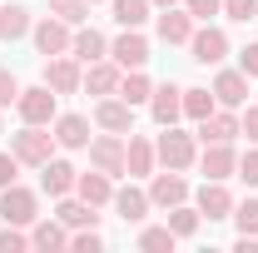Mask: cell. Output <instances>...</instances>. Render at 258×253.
Here are the masks:
<instances>
[{"label":"cell","mask_w":258,"mask_h":253,"mask_svg":"<svg viewBox=\"0 0 258 253\" xmlns=\"http://www.w3.org/2000/svg\"><path fill=\"white\" fill-rule=\"evenodd\" d=\"M10 154L20 159V164H30V169H45L55 159V134H50V124H25L20 134H10Z\"/></svg>","instance_id":"cell-1"},{"label":"cell","mask_w":258,"mask_h":253,"mask_svg":"<svg viewBox=\"0 0 258 253\" xmlns=\"http://www.w3.org/2000/svg\"><path fill=\"white\" fill-rule=\"evenodd\" d=\"M154 154H159L164 169H194V159H199V149H194V134H184L179 124H164V134L154 139Z\"/></svg>","instance_id":"cell-2"},{"label":"cell","mask_w":258,"mask_h":253,"mask_svg":"<svg viewBox=\"0 0 258 253\" xmlns=\"http://www.w3.org/2000/svg\"><path fill=\"white\" fill-rule=\"evenodd\" d=\"M15 109H20L25 124H55V114H60V95H55L50 85H35V90H20Z\"/></svg>","instance_id":"cell-3"},{"label":"cell","mask_w":258,"mask_h":253,"mask_svg":"<svg viewBox=\"0 0 258 253\" xmlns=\"http://www.w3.org/2000/svg\"><path fill=\"white\" fill-rule=\"evenodd\" d=\"M0 219L15 223V228H30L40 219V194L20 189V184H10V189H0Z\"/></svg>","instance_id":"cell-4"},{"label":"cell","mask_w":258,"mask_h":253,"mask_svg":"<svg viewBox=\"0 0 258 253\" xmlns=\"http://www.w3.org/2000/svg\"><path fill=\"white\" fill-rule=\"evenodd\" d=\"M224 55H228V35L219 30V25H194V35H189V60L194 65H224Z\"/></svg>","instance_id":"cell-5"},{"label":"cell","mask_w":258,"mask_h":253,"mask_svg":"<svg viewBox=\"0 0 258 253\" xmlns=\"http://www.w3.org/2000/svg\"><path fill=\"white\" fill-rule=\"evenodd\" d=\"M35 35V50L50 60V55H70V40H75V25H64L60 15H45L40 25H30Z\"/></svg>","instance_id":"cell-6"},{"label":"cell","mask_w":258,"mask_h":253,"mask_svg":"<svg viewBox=\"0 0 258 253\" xmlns=\"http://www.w3.org/2000/svg\"><path fill=\"white\" fill-rule=\"evenodd\" d=\"M90 169H99V174H124V134H99V139H90Z\"/></svg>","instance_id":"cell-7"},{"label":"cell","mask_w":258,"mask_h":253,"mask_svg":"<svg viewBox=\"0 0 258 253\" xmlns=\"http://www.w3.org/2000/svg\"><path fill=\"white\" fill-rule=\"evenodd\" d=\"M189 199V179L179 169H164V174H149V204L154 209H174Z\"/></svg>","instance_id":"cell-8"},{"label":"cell","mask_w":258,"mask_h":253,"mask_svg":"<svg viewBox=\"0 0 258 253\" xmlns=\"http://www.w3.org/2000/svg\"><path fill=\"white\" fill-rule=\"evenodd\" d=\"M45 85H50L55 95H75V90L85 85L80 60H75V55H50V65H45Z\"/></svg>","instance_id":"cell-9"},{"label":"cell","mask_w":258,"mask_h":253,"mask_svg":"<svg viewBox=\"0 0 258 253\" xmlns=\"http://www.w3.org/2000/svg\"><path fill=\"white\" fill-rule=\"evenodd\" d=\"M199 214L209 223H219V219H233V194H228L224 179H204V189H199V204H194Z\"/></svg>","instance_id":"cell-10"},{"label":"cell","mask_w":258,"mask_h":253,"mask_svg":"<svg viewBox=\"0 0 258 253\" xmlns=\"http://www.w3.org/2000/svg\"><path fill=\"white\" fill-rule=\"evenodd\" d=\"M95 124L109 129V134H129V129H134V104L119 99V95H104L95 104Z\"/></svg>","instance_id":"cell-11"},{"label":"cell","mask_w":258,"mask_h":253,"mask_svg":"<svg viewBox=\"0 0 258 253\" xmlns=\"http://www.w3.org/2000/svg\"><path fill=\"white\" fill-rule=\"evenodd\" d=\"M149 114H154V124H179L184 119V90L179 85H154V95H149Z\"/></svg>","instance_id":"cell-12"},{"label":"cell","mask_w":258,"mask_h":253,"mask_svg":"<svg viewBox=\"0 0 258 253\" xmlns=\"http://www.w3.org/2000/svg\"><path fill=\"white\" fill-rule=\"evenodd\" d=\"M154 164H159L154 144H149L144 134L129 129V139H124V174H129V179H144V174H154Z\"/></svg>","instance_id":"cell-13"},{"label":"cell","mask_w":258,"mask_h":253,"mask_svg":"<svg viewBox=\"0 0 258 253\" xmlns=\"http://www.w3.org/2000/svg\"><path fill=\"white\" fill-rule=\"evenodd\" d=\"M109 55H114L119 70H144V65H149V40H144L139 30H124L114 45H109Z\"/></svg>","instance_id":"cell-14"},{"label":"cell","mask_w":258,"mask_h":253,"mask_svg":"<svg viewBox=\"0 0 258 253\" xmlns=\"http://www.w3.org/2000/svg\"><path fill=\"white\" fill-rule=\"evenodd\" d=\"M119 80H124V70L114 60H90V70H85V85L80 90H90V95H119Z\"/></svg>","instance_id":"cell-15"},{"label":"cell","mask_w":258,"mask_h":253,"mask_svg":"<svg viewBox=\"0 0 258 253\" xmlns=\"http://www.w3.org/2000/svg\"><path fill=\"white\" fill-rule=\"evenodd\" d=\"M214 99H219L224 109H243V104H248V75H243V70H219Z\"/></svg>","instance_id":"cell-16"},{"label":"cell","mask_w":258,"mask_h":253,"mask_svg":"<svg viewBox=\"0 0 258 253\" xmlns=\"http://www.w3.org/2000/svg\"><path fill=\"white\" fill-rule=\"evenodd\" d=\"M243 129H238V114L233 109H214L209 119H199V139L204 144H233Z\"/></svg>","instance_id":"cell-17"},{"label":"cell","mask_w":258,"mask_h":253,"mask_svg":"<svg viewBox=\"0 0 258 253\" xmlns=\"http://www.w3.org/2000/svg\"><path fill=\"white\" fill-rule=\"evenodd\" d=\"M199 169H204V179H233V174H238V154H233V144H204Z\"/></svg>","instance_id":"cell-18"},{"label":"cell","mask_w":258,"mask_h":253,"mask_svg":"<svg viewBox=\"0 0 258 253\" xmlns=\"http://www.w3.org/2000/svg\"><path fill=\"white\" fill-rule=\"evenodd\" d=\"M194 25H199V20H194L189 10H174V5H164V15H159V25H154V30H159L164 45H189Z\"/></svg>","instance_id":"cell-19"},{"label":"cell","mask_w":258,"mask_h":253,"mask_svg":"<svg viewBox=\"0 0 258 253\" xmlns=\"http://www.w3.org/2000/svg\"><path fill=\"white\" fill-rule=\"evenodd\" d=\"M70 55L80 65H90V60H104L109 55V40L95 30V25H75V40H70Z\"/></svg>","instance_id":"cell-20"},{"label":"cell","mask_w":258,"mask_h":253,"mask_svg":"<svg viewBox=\"0 0 258 253\" xmlns=\"http://www.w3.org/2000/svg\"><path fill=\"white\" fill-rule=\"evenodd\" d=\"M55 144L60 149H90V119L85 114H55Z\"/></svg>","instance_id":"cell-21"},{"label":"cell","mask_w":258,"mask_h":253,"mask_svg":"<svg viewBox=\"0 0 258 253\" xmlns=\"http://www.w3.org/2000/svg\"><path fill=\"white\" fill-rule=\"evenodd\" d=\"M75 194H80L85 204L104 209V204H114V179H109V174H99V169H90V174H80V179H75Z\"/></svg>","instance_id":"cell-22"},{"label":"cell","mask_w":258,"mask_h":253,"mask_svg":"<svg viewBox=\"0 0 258 253\" xmlns=\"http://www.w3.org/2000/svg\"><path fill=\"white\" fill-rule=\"evenodd\" d=\"M30 248H45V253L70 248V228H64L55 214H50V219H35V223H30Z\"/></svg>","instance_id":"cell-23"},{"label":"cell","mask_w":258,"mask_h":253,"mask_svg":"<svg viewBox=\"0 0 258 253\" xmlns=\"http://www.w3.org/2000/svg\"><path fill=\"white\" fill-rule=\"evenodd\" d=\"M149 209H154V204H149V189H134V184H129V189H114V214L124 223H144Z\"/></svg>","instance_id":"cell-24"},{"label":"cell","mask_w":258,"mask_h":253,"mask_svg":"<svg viewBox=\"0 0 258 253\" xmlns=\"http://www.w3.org/2000/svg\"><path fill=\"white\" fill-rule=\"evenodd\" d=\"M75 164H64V159H50L45 164V174H40V189L50 194V199H64V194H75Z\"/></svg>","instance_id":"cell-25"},{"label":"cell","mask_w":258,"mask_h":253,"mask_svg":"<svg viewBox=\"0 0 258 253\" xmlns=\"http://www.w3.org/2000/svg\"><path fill=\"white\" fill-rule=\"evenodd\" d=\"M55 219H60L64 228H95L99 214H95V204H85V199H70V194H64L60 204H55Z\"/></svg>","instance_id":"cell-26"},{"label":"cell","mask_w":258,"mask_h":253,"mask_svg":"<svg viewBox=\"0 0 258 253\" xmlns=\"http://www.w3.org/2000/svg\"><path fill=\"white\" fill-rule=\"evenodd\" d=\"M30 35V10L25 5H0V45H15Z\"/></svg>","instance_id":"cell-27"},{"label":"cell","mask_w":258,"mask_h":253,"mask_svg":"<svg viewBox=\"0 0 258 253\" xmlns=\"http://www.w3.org/2000/svg\"><path fill=\"white\" fill-rule=\"evenodd\" d=\"M149 95H154V80H149L144 70H124V80H119V99H129V104H149Z\"/></svg>","instance_id":"cell-28"},{"label":"cell","mask_w":258,"mask_h":253,"mask_svg":"<svg viewBox=\"0 0 258 253\" xmlns=\"http://www.w3.org/2000/svg\"><path fill=\"white\" fill-rule=\"evenodd\" d=\"M109 10H114V20H119L124 30H139L154 5H149V0H109Z\"/></svg>","instance_id":"cell-29"},{"label":"cell","mask_w":258,"mask_h":253,"mask_svg":"<svg viewBox=\"0 0 258 253\" xmlns=\"http://www.w3.org/2000/svg\"><path fill=\"white\" fill-rule=\"evenodd\" d=\"M214 109H219V99H214V90H184V114H189L194 124H199V119H209Z\"/></svg>","instance_id":"cell-30"},{"label":"cell","mask_w":258,"mask_h":253,"mask_svg":"<svg viewBox=\"0 0 258 253\" xmlns=\"http://www.w3.org/2000/svg\"><path fill=\"white\" fill-rule=\"evenodd\" d=\"M199 219H204L199 209L174 204V209H169V228H174V238H194V233H199Z\"/></svg>","instance_id":"cell-31"},{"label":"cell","mask_w":258,"mask_h":253,"mask_svg":"<svg viewBox=\"0 0 258 253\" xmlns=\"http://www.w3.org/2000/svg\"><path fill=\"white\" fill-rule=\"evenodd\" d=\"M174 243H179V238H174V228H169V223L144 228V233H139V248H144V253H174Z\"/></svg>","instance_id":"cell-32"},{"label":"cell","mask_w":258,"mask_h":253,"mask_svg":"<svg viewBox=\"0 0 258 253\" xmlns=\"http://www.w3.org/2000/svg\"><path fill=\"white\" fill-rule=\"evenodd\" d=\"M50 15H60L64 25H85L90 20V0H50Z\"/></svg>","instance_id":"cell-33"},{"label":"cell","mask_w":258,"mask_h":253,"mask_svg":"<svg viewBox=\"0 0 258 253\" xmlns=\"http://www.w3.org/2000/svg\"><path fill=\"white\" fill-rule=\"evenodd\" d=\"M233 223H238V233H253V238H258V199L233 204Z\"/></svg>","instance_id":"cell-34"},{"label":"cell","mask_w":258,"mask_h":253,"mask_svg":"<svg viewBox=\"0 0 258 253\" xmlns=\"http://www.w3.org/2000/svg\"><path fill=\"white\" fill-rule=\"evenodd\" d=\"M25 248H30V233L15 228V223H5L0 228V253H25Z\"/></svg>","instance_id":"cell-35"},{"label":"cell","mask_w":258,"mask_h":253,"mask_svg":"<svg viewBox=\"0 0 258 253\" xmlns=\"http://www.w3.org/2000/svg\"><path fill=\"white\" fill-rule=\"evenodd\" d=\"M224 15L238 20V25H248V20H258V0H224Z\"/></svg>","instance_id":"cell-36"},{"label":"cell","mask_w":258,"mask_h":253,"mask_svg":"<svg viewBox=\"0 0 258 253\" xmlns=\"http://www.w3.org/2000/svg\"><path fill=\"white\" fill-rule=\"evenodd\" d=\"M70 248H75V253H99L104 238H99L95 228H75V233H70Z\"/></svg>","instance_id":"cell-37"},{"label":"cell","mask_w":258,"mask_h":253,"mask_svg":"<svg viewBox=\"0 0 258 253\" xmlns=\"http://www.w3.org/2000/svg\"><path fill=\"white\" fill-rule=\"evenodd\" d=\"M238 179H243L248 189H258V144H253L243 159H238Z\"/></svg>","instance_id":"cell-38"},{"label":"cell","mask_w":258,"mask_h":253,"mask_svg":"<svg viewBox=\"0 0 258 253\" xmlns=\"http://www.w3.org/2000/svg\"><path fill=\"white\" fill-rule=\"evenodd\" d=\"M184 10H189L194 20H199V25H204V20H209V15H219V10H224V0H184Z\"/></svg>","instance_id":"cell-39"},{"label":"cell","mask_w":258,"mask_h":253,"mask_svg":"<svg viewBox=\"0 0 258 253\" xmlns=\"http://www.w3.org/2000/svg\"><path fill=\"white\" fill-rule=\"evenodd\" d=\"M15 99H20V80H15L10 70H0V109H5V104H15Z\"/></svg>","instance_id":"cell-40"},{"label":"cell","mask_w":258,"mask_h":253,"mask_svg":"<svg viewBox=\"0 0 258 253\" xmlns=\"http://www.w3.org/2000/svg\"><path fill=\"white\" fill-rule=\"evenodd\" d=\"M238 70H243L248 80H258V40H253V45H243V50H238Z\"/></svg>","instance_id":"cell-41"},{"label":"cell","mask_w":258,"mask_h":253,"mask_svg":"<svg viewBox=\"0 0 258 253\" xmlns=\"http://www.w3.org/2000/svg\"><path fill=\"white\" fill-rule=\"evenodd\" d=\"M238 129L248 134V144H258V104H243V114H238Z\"/></svg>","instance_id":"cell-42"},{"label":"cell","mask_w":258,"mask_h":253,"mask_svg":"<svg viewBox=\"0 0 258 253\" xmlns=\"http://www.w3.org/2000/svg\"><path fill=\"white\" fill-rule=\"evenodd\" d=\"M15 174H20V159H15V154H0V189H10Z\"/></svg>","instance_id":"cell-43"},{"label":"cell","mask_w":258,"mask_h":253,"mask_svg":"<svg viewBox=\"0 0 258 253\" xmlns=\"http://www.w3.org/2000/svg\"><path fill=\"white\" fill-rule=\"evenodd\" d=\"M149 5H159V10H164V5H179V0H149Z\"/></svg>","instance_id":"cell-44"},{"label":"cell","mask_w":258,"mask_h":253,"mask_svg":"<svg viewBox=\"0 0 258 253\" xmlns=\"http://www.w3.org/2000/svg\"><path fill=\"white\" fill-rule=\"evenodd\" d=\"M90 5H99V0H90Z\"/></svg>","instance_id":"cell-45"}]
</instances>
